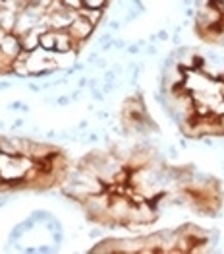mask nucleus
<instances>
[{
    "label": "nucleus",
    "instance_id": "nucleus-1",
    "mask_svg": "<svg viewBox=\"0 0 224 254\" xmlns=\"http://www.w3.org/2000/svg\"><path fill=\"white\" fill-rule=\"evenodd\" d=\"M93 29H95V25L91 23V21H87L85 18H82L80 14H78V18L70 23V27H68V33L76 39V43L82 47L83 43H85V39L93 33Z\"/></svg>",
    "mask_w": 224,
    "mask_h": 254
},
{
    "label": "nucleus",
    "instance_id": "nucleus-2",
    "mask_svg": "<svg viewBox=\"0 0 224 254\" xmlns=\"http://www.w3.org/2000/svg\"><path fill=\"white\" fill-rule=\"evenodd\" d=\"M16 20H18V14H16L14 10L0 8V29H2V31L12 33L14 27H16Z\"/></svg>",
    "mask_w": 224,
    "mask_h": 254
},
{
    "label": "nucleus",
    "instance_id": "nucleus-3",
    "mask_svg": "<svg viewBox=\"0 0 224 254\" xmlns=\"http://www.w3.org/2000/svg\"><path fill=\"white\" fill-rule=\"evenodd\" d=\"M39 47L45 51H54L56 47V31L54 29H46L45 33L39 35Z\"/></svg>",
    "mask_w": 224,
    "mask_h": 254
},
{
    "label": "nucleus",
    "instance_id": "nucleus-4",
    "mask_svg": "<svg viewBox=\"0 0 224 254\" xmlns=\"http://www.w3.org/2000/svg\"><path fill=\"white\" fill-rule=\"evenodd\" d=\"M108 4V0H83L85 8H97V10H104Z\"/></svg>",
    "mask_w": 224,
    "mask_h": 254
}]
</instances>
